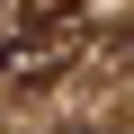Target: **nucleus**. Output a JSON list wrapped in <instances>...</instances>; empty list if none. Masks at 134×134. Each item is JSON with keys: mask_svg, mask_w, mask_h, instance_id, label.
I'll use <instances>...</instances> for the list:
<instances>
[{"mask_svg": "<svg viewBox=\"0 0 134 134\" xmlns=\"http://www.w3.org/2000/svg\"><path fill=\"white\" fill-rule=\"evenodd\" d=\"M90 45V9L63 0V9H27L18 27H0V81H54L72 72Z\"/></svg>", "mask_w": 134, "mask_h": 134, "instance_id": "1", "label": "nucleus"}]
</instances>
